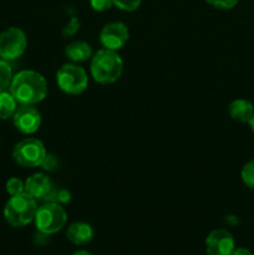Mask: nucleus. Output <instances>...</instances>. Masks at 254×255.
<instances>
[{"mask_svg":"<svg viewBox=\"0 0 254 255\" xmlns=\"http://www.w3.org/2000/svg\"><path fill=\"white\" fill-rule=\"evenodd\" d=\"M90 72L97 84H114L124 72V61L117 51L101 49L92 55Z\"/></svg>","mask_w":254,"mask_h":255,"instance_id":"obj_2","label":"nucleus"},{"mask_svg":"<svg viewBox=\"0 0 254 255\" xmlns=\"http://www.w3.org/2000/svg\"><path fill=\"white\" fill-rule=\"evenodd\" d=\"M25 193L34 199H45L52 193V182L45 173H35L25 181Z\"/></svg>","mask_w":254,"mask_h":255,"instance_id":"obj_11","label":"nucleus"},{"mask_svg":"<svg viewBox=\"0 0 254 255\" xmlns=\"http://www.w3.org/2000/svg\"><path fill=\"white\" fill-rule=\"evenodd\" d=\"M37 212L36 199L24 193L10 197L4 207V218L11 227H25L34 222Z\"/></svg>","mask_w":254,"mask_h":255,"instance_id":"obj_3","label":"nucleus"},{"mask_svg":"<svg viewBox=\"0 0 254 255\" xmlns=\"http://www.w3.org/2000/svg\"><path fill=\"white\" fill-rule=\"evenodd\" d=\"M5 188H6V192L10 197L17 196V194H21L25 192V182H22L17 177H11V178L7 179Z\"/></svg>","mask_w":254,"mask_h":255,"instance_id":"obj_18","label":"nucleus"},{"mask_svg":"<svg viewBox=\"0 0 254 255\" xmlns=\"http://www.w3.org/2000/svg\"><path fill=\"white\" fill-rule=\"evenodd\" d=\"M90 5L97 12H104L114 6V0H90Z\"/></svg>","mask_w":254,"mask_h":255,"instance_id":"obj_21","label":"nucleus"},{"mask_svg":"<svg viewBox=\"0 0 254 255\" xmlns=\"http://www.w3.org/2000/svg\"><path fill=\"white\" fill-rule=\"evenodd\" d=\"M72 255H92V254L87 251H77L76 253H74Z\"/></svg>","mask_w":254,"mask_h":255,"instance_id":"obj_25","label":"nucleus"},{"mask_svg":"<svg viewBox=\"0 0 254 255\" xmlns=\"http://www.w3.org/2000/svg\"><path fill=\"white\" fill-rule=\"evenodd\" d=\"M46 156L47 153L44 143L40 139L31 138V137L17 142L12 149V159L19 166L29 167V168L41 166Z\"/></svg>","mask_w":254,"mask_h":255,"instance_id":"obj_6","label":"nucleus"},{"mask_svg":"<svg viewBox=\"0 0 254 255\" xmlns=\"http://www.w3.org/2000/svg\"><path fill=\"white\" fill-rule=\"evenodd\" d=\"M232 255H253V253L247 248H236Z\"/></svg>","mask_w":254,"mask_h":255,"instance_id":"obj_24","label":"nucleus"},{"mask_svg":"<svg viewBox=\"0 0 254 255\" xmlns=\"http://www.w3.org/2000/svg\"><path fill=\"white\" fill-rule=\"evenodd\" d=\"M206 2L216 9L231 10L238 4L239 0H206Z\"/></svg>","mask_w":254,"mask_h":255,"instance_id":"obj_20","label":"nucleus"},{"mask_svg":"<svg viewBox=\"0 0 254 255\" xmlns=\"http://www.w3.org/2000/svg\"><path fill=\"white\" fill-rule=\"evenodd\" d=\"M70 201V193L67 191H59L57 192V203H66Z\"/></svg>","mask_w":254,"mask_h":255,"instance_id":"obj_23","label":"nucleus"},{"mask_svg":"<svg viewBox=\"0 0 254 255\" xmlns=\"http://www.w3.org/2000/svg\"><path fill=\"white\" fill-rule=\"evenodd\" d=\"M79 27H80L79 19H77V17H71L69 24L65 26L62 34H64V36H72V35H75L77 31H79Z\"/></svg>","mask_w":254,"mask_h":255,"instance_id":"obj_22","label":"nucleus"},{"mask_svg":"<svg viewBox=\"0 0 254 255\" xmlns=\"http://www.w3.org/2000/svg\"><path fill=\"white\" fill-rule=\"evenodd\" d=\"M12 122L17 131L24 134H32L41 126V115L34 105H20L12 116Z\"/></svg>","mask_w":254,"mask_h":255,"instance_id":"obj_9","label":"nucleus"},{"mask_svg":"<svg viewBox=\"0 0 254 255\" xmlns=\"http://www.w3.org/2000/svg\"><path fill=\"white\" fill-rule=\"evenodd\" d=\"M9 91L17 104L36 105L47 95V82L41 74L34 70H22L14 75Z\"/></svg>","mask_w":254,"mask_h":255,"instance_id":"obj_1","label":"nucleus"},{"mask_svg":"<svg viewBox=\"0 0 254 255\" xmlns=\"http://www.w3.org/2000/svg\"><path fill=\"white\" fill-rule=\"evenodd\" d=\"M249 126H251L252 131H253V133H254V115H253V117L251 119V121H249Z\"/></svg>","mask_w":254,"mask_h":255,"instance_id":"obj_26","label":"nucleus"},{"mask_svg":"<svg viewBox=\"0 0 254 255\" xmlns=\"http://www.w3.org/2000/svg\"><path fill=\"white\" fill-rule=\"evenodd\" d=\"M56 84L62 92L67 95H80L87 89L89 76L84 67L67 62L56 72Z\"/></svg>","mask_w":254,"mask_h":255,"instance_id":"obj_5","label":"nucleus"},{"mask_svg":"<svg viewBox=\"0 0 254 255\" xmlns=\"http://www.w3.org/2000/svg\"><path fill=\"white\" fill-rule=\"evenodd\" d=\"M66 237L72 244L85 246L94 239V228L86 222H75L67 227Z\"/></svg>","mask_w":254,"mask_h":255,"instance_id":"obj_12","label":"nucleus"},{"mask_svg":"<svg viewBox=\"0 0 254 255\" xmlns=\"http://www.w3.org/2000/svg\"><path fill=\"white\" fill-rule=\"evenodd\" d=\"M234 249L233 236L226 229H216L207 237L206 252L208 255H232Z\"/></svg>","mask_w":254,"mask_h":255,"instance_id":"obj_10","label":"nucleus"},{"mask_svg":"<svg viewBox=\"0 0 254 255\" xmlns=\"http://www.w3.org/2000/svg\"><path fill=\"white\" fill-rule=\"evenodd\" d=\"M64 52L67 60L72 64H80V62L91 60L92 55H94L91 45L87 44L86 41H79V40L67 44L65 46Z\"/></svg>","mask_w":254,"mask_h":255,"instance_id":"obj_13","label":"nucleus"},{"mask_svg":"<svg viewBox=\"0 0 254 255\" xmlns=\"http://www.w3.org/2000/svg\"><path fill=\"white\" fill-rule=\"evenodd\" d=\"M27 47V37L24 30L11 26L0 34V59L12 61L22 56Z\"/></svg>","mask_w":254,"mask_h":255,"instance_id":"obj_7","label":"nucleus"},{"mask_svg":"<svg viewBox=\"0 0 254 255\" xmlns=\"http://www.w3.org/2000/svg\"><path fill=\"white\" fill-rule=\"evenodd\" d=\"M34 222L40 233L50 236L64 228L67 222V213L57 202H47L37 208Z\"/></svg>","mask_w":254,"mask_h":255,"instance_id":"obj_4","label":"nucleus"},{"mask_svg":"<svg viewBox=\"0 0 254 255\" xmlns=\"http://www.w3.org/2000/svg\"><path fill=\"white\" fill-rule=\"evenodd\" d=\"M241 178L248 188L254 189V159L244 164L241 171Z\"/></svg>","mask_w":254,"mask_h":255,"instance_id":"obj_17","label":"nucleus"},{"mask_svg":"<svg viewBox=\"0 0 254 255\" xmlns=\"http://www.w3.org/2000/svg\"><path fill=\"white\" fill-rule=\"evenodd\" d=\"M228 114L232 120L239 124H249L254 115V106L246 99H237L229 104Z\"/></svg>","mask_w":254,"mask_h":255,"instance_id":"obj_14","label":"nucleus"},{"mask_svg":"<svg viewBox=\"0 0 254 255\" xmlns=\"http://www.w3.org/2000/svg\"><path fill=\"white\" fill-rule=\"evenodd\" d=\"M17 109V101L10 91L0 92V120H7L14 116Z\"/></svg>","mask_w":254,"mask_h":255,"instance_id":"obj_15","label":"nucleus"},{"mask_svg":"<svg viewBox=\"0 0 254 255\" xmlns=\"http://www.w3.org/2000/svg\"><path fill=\"white\" fill-rule=\"evenodd\" d=\"M141 2L142 0H114L115 6H117L122 11L127 12H132L138 9Z\"/></svg>","mask_w":254,"mask_h":255,"instance_id":"obj_19","label":"nucleus"},{"mask_svg":"<svg viewBox=\"0 0 254 255\" xmlns=\"http://www.w3.org/2000/svg\"><path fill=\"white\" fill-rule=\"evenodd\" d=\"M129 39V30L122 21H112L105 25L100 31V42L104 49L119 51Z\"/></svg>","mask_w":254,"mask_h":255,"instance_id":"obj_8","label":"nucleus"},{"mask_svg":"<svg viewBox=\"0 0 254 255\" xmlns=\"http://www.w3.org/2000/svg\"><path fill=\"white\" fill-rule=\"evenodd\" d=\"M12 70L9 61L0 59V92L6 91L12 81Z\"/></svg>","mask_w":254,"mask_h":255,"instance_id":"obj_16","label":"nucleus"}]
</instances>
